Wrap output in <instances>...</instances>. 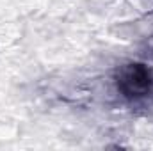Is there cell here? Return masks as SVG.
<instances>
[{
    "label": "cell",
    "instance_id": "obj_1",
    "mask_svg": "<svg viewBox=\"0 0 153 151\" xmlns=\"http://www.w3.org/2000/svg\"><path fill=\"white\" fill-rule=\"evenodd\" d=\"M117 87L126 96H144L152 91L153 76L143 64H130L117 76Z\"/></svg>",
    "mask_w": 153,
    "mask_h": 151
}]
</instances>
